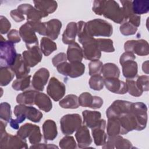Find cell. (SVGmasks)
Returning <instances> with one entry per match:
<instances>
[{"label": "cell", "mask_w": 149, "mask_h": 149, "mask_svg": "<svg viewBox=\"0 0 149 149\" xmlns=\"http://www.w3.org/2000/svg\"><path fill=\"white\" fill-rule=\"evenodd\" d=\"M92 9L96 15H103L116 23L126 22L122 8L115 1H94Z\"/></svg>", "instance_id": "1"}, {"label": "cell", "mask_w": 149, "mask_h": 149, "mask_svg": "<svg viewBox=\"0 0 149 149\" xmlns=\"http://www.w3.org/2000/svg\"><path fill=\"white\" fill-rule=\"evenodd\" d=\"M14 114L16 118L11 119L9 124L14 129H19V125L22 123L26 118L33 122H39L42 118V113L32 106L19 104L15 106Z\"/></svg>", "instance_id": "2"}, {"label": "cell", "mask_w": 149, "mask_h": 149, "mask_svg": "<svg viewBox=\"0 0 149 149\" xmlns=\"http://www.w3.org/2000/svg\"><path fill=\"white\" fill-rule=\"evenodd\" d=\"M87 33L91 37H110L113 33L112 26L107 21L95 19L86 24Z\"/></svg>", "instance_id": "3"}, {"label": "cell", "mask_w": 149, "mask_h": 149, "mask_svg": "<svg viewBox=\"0 0 149 149\" xmlns=\"http://www.w3.org/2000/svg\"><path fill=\"white\" fill-rule=\"evenodd\" d=\"M0 38L1 66L10 67L14 63L17 55L14 44L6 40L2 36Z\"/></svg>", "instance_id": "4"}, {"label": "cell", "mask_w": 149, "mask_h": 149, "mask_svg": "<svg viewBox=\"0 0 149 149\" xmlns=\"http://www.w3.org/2000/svg\"><path fill=\"white\" fill-rule=\"evenodd\" d=\"M82 119L79 114H66L60 120L61 129L65 135H71L81 126Z\"/></svg>", "instance_id": "5"}, {"label": "cell", "mask_w": 149, "mask_h": 149, "mask_svg": "<svg viewBox=\"0 0 149 149\" xmlns=\"http://www.w3.org/2000/svg\"><path fill=\"white\" fill-rule=\"evenodd\" d=\"M17 135L24 140L28 138L32 145L39 143L42 139L39 126L30 123L22 125L17 130Z\"/></svg>", "instance_id": "6"}, {"label": "cell", "mask_w": 149, "mask_h": 149, "mask_svg": "<svg viewBox=\"0 0 149 149\" xmlns=\"http://www.w3.org/2000/svg\"><path fill=\"white\" fill-rule=\"evenodd\" d=\"M26 140L20 138L17 135H12L6 131L0 133V148L15 149L27 148Z\"/></svg>", "instance_id": "7"}, {"label": "cell", "mask_w": 149, "mask_h": 149, "mask_svg": "<svg viewBox=\"0 0 149 149\" xmlns=\"http://www.w3.org/2000/svg\"><path fill=\"white\" fill-rule=\"evenodd\" d=\"M58 72L61 74L71 78L82 76L85 72V65L81 62L68 63L63 62L56 66Z\"/></svg>", "instance_id": "8"}, {"label": "cell", "mask_w": 149, "mask_h": 149, "mask_svg": "<svg viewBox=\"0 0 149 149\" xmlns=\"http://www.w3.org/2000/svg\"><path fill=\"white\" fill-rule=\"evenodd\" d=\"M124 49L126 52L136 54L139 56H147L149 54L148 43L143 39L127 41L124 44Z\"/></svg>", "instance_id": "9"}, {"label": "cell", "mask_w": 149, "mask_h": 149, "mask_svg": "<svg viewBox=\"0 0 149 149\" xmlns=\"http://www.w3.org/2000/svg\"><path fill=\"white\" fill-rule=\"evenodd\" d=\"M65 85L57 78L52 77L50 79L47 87L48 95L55 101H58L65 95Z\"/></svg>", "instance_id": "10"}, {"label": "cell", "mask_w": 149, "mask_h": 149, "mask_svg": "<svg viewBox=\"0 0 149 149\" xmlns=\"http://www.w3.org/2000/svg\"><path fill=\"white\" fill-rule=\"evenodd\" d=\"M132 102L125 100H115L107 109L106 115L108 118L119 117L130 111Z\"/></svg>", "instance_id": "11"}, {"label": "cell", "mask_w": 149, "mask_h": 149, "mask_svg": "<svg viewBox=\"0 0 149 149\" xmlns=\"http://www.w3.org/2000/svg\"><path fill=\"white\" fill-rule=\"evenodd\" d=\"M19 31L20 37L25 42L27 49L38 45L36 32L27 22L20 27Z\"/></svg>", "instance_id": "12"}, {"label": "cell", "mask_w": 149, "mask_h": 149, "mask_svg": "<svg viewBox=\"0 0 149 149\" xmlns=\"http://www.w3.org/2000/svg\"><path fill=\"white\" fill-rule=\"evenodd\" d=\"M130 111L135 115L139 126L140 131L144 129L147 123V107L142 102L132 103Z\"/></svg>", "instance_id": "13"}, {"label": "cell", "mask_w": 149, "mask_h": 149, "mask_svg": "<svg viewBox=\"0 0 149 149\" xmlns=\"http://www.w3.org/2000/svg\"><path fill=\"white\" fill-rule=\"evenodd\" d=\"M22 56L26 64L30 68L34 67L41 61L42 58V52L38 45L24 51Z\"/></svg>", "instance_id": "14"}, {"label": "cell", "mask_w": 149, "mask_h": 149, "mask_svg": "<svg viewBox=\"0 0 149 149\" xmlns=\"http://www.w3.org/2000/svg\"><path fill=\"white\" fill-rule=\"evenodd\" d=\"M49 77V72L47 68H41L39 69L33 75L31 84L35 90L42 91L44 86L48 82Z\"/></svg>", "instance_id": "15"}, {"label": "cell", "mask_w": 149, "mask_h": 149, "mask_svg": "<svg viewBox=\"0 0 149 149\" xmlns=\"http://www.w3.org/2000/svg\"><path fill=\"white\" fill-rule=\"evenodd\" d=\"M79 105L83 107L98 109L103 104V100L98 96H93L90 93H81L79 97Z\"/></svg>", "instance_id": "16"}, {"label": "cell", "mask_w": 149, "mask_h": 149, "mask_svg": "<svg viewBox=\"0 0 149 149\" xmlns=\"http://www.w3.org/2000/svg\"><path fill=\"white\" fill-rule=\"evenodd\" d=\"M17 9L22 14L27 16V22H38L46 17L41 12L29 3H23L18 6Z\"/></svg>", "instance_id": "17"}, {"label": "cell", "mask_w": 149, "mask_h": 149, "mask_svg": "<svg viewBox=\"0 0 149 149\" xmlns=\"http://www.w3.org/2000/svg\"><path fill=\"white\" fill-rule=\"evenodd\" d=\"M102 148H132V143L127 139H124L120 135L108 137V140L102 146Z\"/></svg>", "instance_id": "18"}, {"label": "cell", "mask_w": 149, "mask_h": 149, "mask_svg": "<svg viewBox=\"0 0 149 149\" xmlns=\"http://www.w3.org/2000/svg\"><path fill=\"white\" fill-rule=\"evenodd\" d=\"M104 85L107 90L113 93L125 94L127 92L126 83L118 78L104 79Z\"/></svg>", "instance_id": "19"}, {"label": "cell", "mask_w": 149, "mask_h": 149, "mask_svg": "<svg viewBox=\"0 0 149 149\" xmlns=\"http://www.w3.org/2000/svg\"><path fill=\"white\" fill-rule=\"evenodd\" d=\"M13 72L17 79H20L28 76L30 72V67H29L23 60V56L19 54L14 63L10 67Z\"/></svg>", "instance_id": "20"}, {"label": "cell", "mask_w": 149, "mask_h": 149, "mask_svg": "<svg viewBox=\"0 0 149 149\" xmlns=\"http://www.w3.org/2000/svg\"><path fill=\"white\" fill-rule=\"evenodd\" d=\"M105 120L101 119L100 123L95 127L91 129L94 142L97 146H102L107 141V134L105 132Z\"/></svg>", "instance_id": "21"}, {"label": "cell", "mask_w": 149, "mask_h": 149, "mask_svg": "<svg viewBox=\"0 0 149 149\" xmlns=\"http://www.w3.org/2000/svg\"><path fill=\"white\" fill-rule=\"evenodd\" d=\"M75 137L77 142L78 147L80 148H86L88 147L92 143L88 127L85 125H81L75 133Z\"/></svg>", "instance_id": "22"}, {"label": "cell", "mask_w": 149, "mask_h": 149, "mask_svg": "<svg viewBox=\"0 0 149 149\" xmlns=\"http://www.w3.org/2000/svg\"><path fill=\"white\" fill-rule=\"evenodd\" d=\"M66 56L70 63L81 62L83 58V49L78 43L74 42L69 45Z\"/></svg>", "instance_id": "23"}, {"label": "cell", "mask_w": 149, "mask_h": 149, "mask_svg": "<svg viewBox=\"0 0 149 149\" xmlns=\"http://www.w3.org/2000/svg\"><path fill=\"white\" fill-rule=\"evenodd\" d=\"M34 8L41 12L46 17L54 13L57 9L58 3L55 1H34Z\"/></svg>", "instance_id": "24"}, {"label": "cell", "mask_w": 149, "mask_h": 149, "mask_svg": "<svg viewBox=\"0 0 149 149\" xmlns=\"http://www.w3.org/2000/svg\"><path fill=\"white\" fill-rule=\"evenodd\" d=\"M82 115L84 124L90 129L97 126L101 119V114L98 111L85 110L83 111Z\"/></svg>", "instance_id": "25"}, {"label": "cell", "mask_w": 149, "mask_h": 149, "mask_svg": "<svg viewBox=\"0 0 149 149\" xmlns=\"http://www.w3.org/2000/svg\"><path fill=\"white\" fill-rule=\"evenodd\" d=\"M46 34L45 36L52 40L58 38L62 27L61 22L56 19H51L46 22Z\"/></svg>", "instance_id": "26"}, {"label": "cell", "mask_w": 149, "mask_h": 149, "mask_svg": "<svg viewBox=\"0 0 149 149\" xmlns=\"http://www.w3.org/2000/svg\"><path fill=\"white\" fill-rule=\"evenodd\" d=\"M42 132L44 140H54L58 135L56 123L51 119L46 120L42 125Z\"/></svg>", "instance_id": "27"}, {"label": "cell", "mask_w": 149, "mask_h": 149, "mask_svg": "<svg viewBox=\"0 0 149 149\" xmlns=\"http://www.w3.org/2000/svg\"><path fill=\"white\" fill-rule=\"evenodd\" d=\"M77 35V23L72 22L68 24L66 29L62 34V42L65 44L69 45L75 42L76 37Z\"/></svg>", "instance_id": "28"}, {"label": "cell", "mask_w": 149, "mask_h": 149, "mask_svg": "<svg viewBox=\"0 0 149 149\" xmlns=\"http://www.w3.org/2000/svg\"><path fill=\"white\" fill-rule=\"evenodd\" d=\"M121 65L123 76L127 79H133L137 76L138 66L134 60L126 61Z\"/></svg>", "instance_id": "29"}, {"label": "cell", "mask_w": 149, "mask_h": 149, "mask_svg": "<svg viewBox=\"0 0 149 149\" xmlns=\"http://www.w3.org/2000/svg\"><path fill=\"white\" fill-rule=\"evenodd\" d=\"M35 105L45 112H49L52 108V103L50 98L43 93L38 92L35 98Z\"/></svg>", "instance_id": "30"}, {"label": "cell", "mask_w": 149, "mask_h": 149, "mask_svg": "<svg viewBox=\"0 0 149 149\" xmlns=\"http://www.w3.org/2000/svg\"><path fill=\"white\" fill-rule=\"evenodd\" d=\"M38 91L37 90H27L24 91L16 97V102L19 104L33 105L35 104V98Z\"/></svg>", "instance_id": "31"}, {"label": "cell", "mask_w": 149, "mask_h": 149, "mask_svg": "<svg viewBox=\"0 0 149 149\" xmlns=\"http://www.w3.org/2000/svg\"><path fill=\"white\" fill-rule=\"evenodd\" d=\"M101 73L104 79L119 78L120 72L118 66L115 63H107L103 65Z\"/></svg>", "instance_id": "32"}, {"label": "cell", "mask_w": 149, "mask_h": 149, "mask_svg": "<svg viewBox=\"0 0 149 149\" xmlns=\"http://www.w3.org/2000/svg\"><path fill=\"white\" fill-rule=\"evenodd\" d=\"M121 126L118 119L116 117L108 118L107 132L108 137H112L121 134Z\"/></svg>", "instance_id": "33"}, {"label": "cell", "mask_w": 149, "mask_h": 149, "mask_svg": "<svg viewBox=\"0 0 149 149\" xmlns=\"http://www.w3.org/2000/svg\"><path fill=\"white\" fill-rule=\"evenodd\" d=\"M59 105L65 109H76L80 105L79 97L74 94H68L59 101Z\"/></svg>", "instance_id": "34"}, {"label": "cell", "mask_w": 149, "mask_h": 149, "mask_svg": "<svg viewBox=\"0 0 149 149\" xmlns=\"http://www.w3.org/2000/svg\"><path fill=\"white\" fill-rule=\"evenodd\" d=\"M40 42L41 51L46 56H49L57 49L56 43L48 37H42Z\"/></svg>", "instance_id": "35"}, {"label": "cell", "mask_w": 149, "mask_h": 149, "mask_svg": "<svg viewBox=\"0 0 149 149\" xmlns=\"http://www.w3.org/2000/svg\"><path fill=\"white\" fill-rule=\"evenodd\" d=\"M15 73L10 67L1 66L0 68V84L1 86H7L13 79Z\"/></svg>", "instance_id": "36"}, {"label": "cell", "mask_w": 149, "mask_h": 149, "mask_svg": "<svg viewBox=\"0 0 149 149\" xmlns=\"http://www.w3.org/2000/svg\"><path fill=\"white\" fill-rule=\"evenodd\" d=\"M132 9L137 15L147 13L149 11V1L134 0L132 1Z\"/></svg>", "instance_id": "37"}, {"label": "cell", "mask_w": 149, "mask_h": 149, "mask_svg": "<svg viewBox=\"0 0 149 149\" xmlns=\"http://www.w3.org/2000/svg\"><path fill=\"white\" fill-rule=\"evenodd\" d=\"M98 47L100 51L104 52H113L115 48L113 41L109 38H96Z\"/></svg>", "instance_id": "38"}, {"label": "cell", "mask_w": 149, "mask_h": 149, "mask_svg": "<svg viewBox=\"0 0 149 149\" xmlns=\"http://www.w3.org/2000/svg\"><path fill=\"white\" fill-rule=\"evenodd\" d=\"M88 84L92 90L100 91L104 86V78L101 74L93 75L89 80Z\"/></svg>", "instance_id": "39"}, {"label": "cell", "mask_w": 149, "mask_h": 149, "mask_svg": "<svg viewBox=\"0 0 149 149\" xmlns=\"http://www.w3.org/2000/svg\"><path fill=\"white\" fill-rule=\"evenodd\" d=\"M31 81V76L29 75L26 77L17 79L15 80L12 85L13 90L16 91H23L30 86Z\"/></svg>", "instance_id": "40"}, {"label": "cell", "mask_w": 149, "mask_h": 149, "mask_svg": "<svg viewBox=\"0 0 149 149\" xmlns=\"http://www.w3.org/2000/svg\"><path fill=\"white\" fill-rule=\"evenodd\" d=\"M0 118L1 120L9 122L12 119L11 107L10 105L6 102H3L1 103L0 105Z\"/></svg>", "instance_id": "41"}, {"label": "cell", "mask_w": 149, "mask_h": 149, "mask_svg": "<svg viewBox=\"0 0 149 149\" xmlns=\"http://www.w3.org/2000/svg\"><path fill=\"white\" fill-rule=\"evenodd\" d=\"M126 84L129 94L133 97H140L142 95L143 92L139 88L136 81L133 79H127Z\"/></svg>", "instance_id": "42"}, {"label": "cell", "mask_w": 149, "mask_h": 149, "mask_svg": "<svg viewBox=\"0 0 149 149\" xmlns=\"http://www.w3.org/2000/svg\"><path fill=\"white\" fill-rule=\"evenodd\" d=\"M60 148L62 149H72L76 148V143L73 136L66 135L63 137L59 143Z\"/></svg>", "instance_id": "43"}, {"label": "cell", "mask_w": 149, "mask_h": 149, "mask_svg": "<svg viewBox=\"0 0 149 149\" xmlns=\"http://www.w3.org/2000/svg\"><path fill=\"white\" fill-rule=\"evenodd\" d=\"M120 3L122 5V10L124 14V16L127 22L129 19L136 15L134 13L132 9V1H120Z\"/></svg>", "instance_id": "44"}, {"label": "cell", "mask_w": 149, "mask_h": 149, "mask_svg": "<svg viewBox=\"0 0 149 149\" xmlns=\"http://www.w3.org/2000/svg\"><path fill=\"white\" fill-rule=\"evenodd\" d=\"M119 30L121 34L123 36H132L136 34L137 31V27H135L128 22H125L121 24Z\"/></svg>", "instance_id": "45"}, {"label": "cell", "mask_w": 149, "mask_h": 149, "mask_svg": "<svg viewBox=\"0 0 149 149\" xmlns=\"http://www.w3.org/2000/svg\"><path fill=\"white\" fill-rule=\"evenodd\" d=\"M103 63L99 60L91 61L88 63L89 75L93 76L95 74H100L101 73Z\"/></svg>", "instance_id": "46"}, {"label": "cell", "mask_w": 149, "mask_h": 149, "mask_svg": "<svg viewBox=\"0 0 149 149\" xmlns=\"http://www.w3.org/2000/svg\"><path fill=\"white\" fill-rule=\"evenodd\" d=\"M32 27L35 32L38 33L40 35L45 36L47 24L46 22H27Z\"/></svg>", "instance_id": "47"}, {"label": "cell", "mask_w": 149, "mask_h": 149, "mask_svg": "<svg viewBox=\"0 0 149 149\" xmlns=\"http://www.w3.org/2000/svg\"><path fill=\"white\" fill-rule=\"evenodd\" d=\"M149 77L147 75H143L139 76L136 81V83L139 88L143 91H148L149 90Z\"/></svg>", "instance_id": "48"}, {"label": "cell", "mask_w": 149, "mask_h": 149, "mask_svg": "<svg viewBox=\"0 0 149 149\" xmlns=\"http://www.w3.org/2000/svg\"><path fill=\"white\" fill-rule=\"evenodd\" d=\"M11 27V24L8 19L3 16H0V32L1 34H6L9 33V30Z\"/></svg>", "instance_id": "49"}, {"label": "cell", "mask_w": 149, "mask_h": 149, "mask_svg": "<svg viewBox=\"0 0 149 149\" xmlns=\"http://www.w3.org/2000/svg\"><path fill=\"white\" fill-rule=\"evenodd\" d=\"M67 60L66 54L64 52H60L53 57L52 59V63L55 67H56L61 63L66 62Z\"/></svg>", "instance_id": "50"}, {"label": "cell", "mask_w": 149, "mask_h": 149, "mask_svg": "<svg viewBox=\"0 0 149 149\" xmlns=\"http://www.w3.org/2000/svg\"><path fill=\"white\" fill-rule=\"evenodd\" d=\"M8 39L9 41L13 42V44L18 43L20 41V36L19 31L17 30L12 29L11 30L7 35Z\"/></svg>", "instance_id": "51"}, {"label": "cell", "mask_w": 149, "mask_h": 149, "mask_svg": "<svg viewBox=\"0 0 149 149\" xmlns=\"http://www.w3.org/2000/svg\"><path fill=\"white\" fill-rule=\"evenodd\" d=\"M136 59V56L134 55V54L131 53L130 52H125L123 53L119 59V63L120 65H122L123 63H124L126 61H130V60H135Z\"/></svg>", "instance_id": "52"}, {"label": "cell", "mask_w": 149, "mask_h": 149, "mask_svg": "<svg viewBox=\"0 0 149 149\" xmlns=\"http://www.w3.org/2000/svg\"><path fill=\"white\" fill-rule=\"evenodd\" d=\"M10 16L16 22H21L24 20V17L17 9L10 11Z\"/></svg>", "instance_id": "53"}, {"label": "cell", "mask_w": 149, "mask_h": 149, "mask_svg": "<svg viewBox=\"0 0 149 149\" xmlns=\"http://www.w3.org/2000/svg\"><path fill=\"white\" fill-rule=\"evenodd\" d=\"M30 148H58V147L52 144H44V143H38L36 144L32 145L30 147Z\"/></svg>", "instance_id": "54"}, {"label": "cell", "mask_w": 149, "mask_h": 149, "mask_svg": "<svg viewBox=\"0 0 149 149\" xmlns=\"http://www.w3.org/2000/svg\"><path fill=\"white\" fill-rule=\"evenodd\" d=\"M142 69L143 72L146 73V74L148 73V61H146L143 63Z\"/></svg>", "instance_id": "55"}]
</instances>
